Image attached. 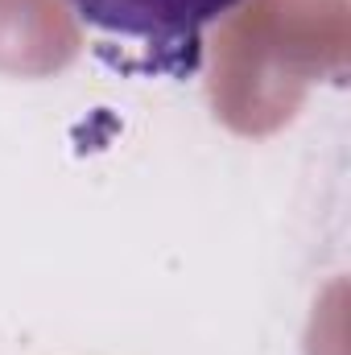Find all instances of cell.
<instances>
[{
    "label": "cell",
    "mask_w": 351,
    "mask_h": 355,
    "mask_svg": "<svg viewBox=\"0 0 351 355\" xmlns=\"http://www.w3.org/2000/svg\"><path fill=\"white\" fill-rule=\"evenodd\" d=\"M75 17L120 42H137L157 71L186 79L203 58V29L244 0H67Z\"/></svg>",
    "instance_id": "1"
}]
</instances>
